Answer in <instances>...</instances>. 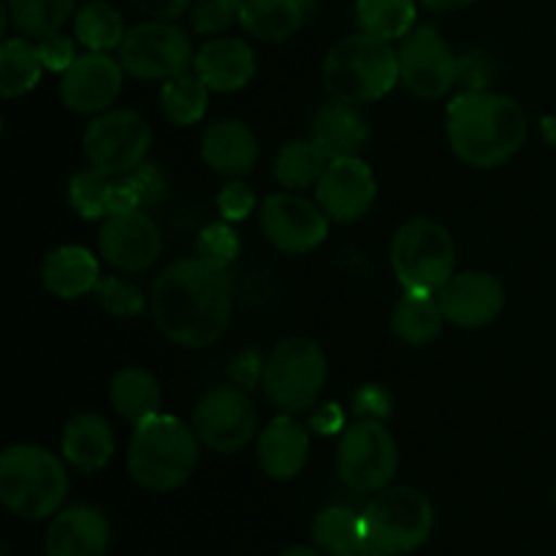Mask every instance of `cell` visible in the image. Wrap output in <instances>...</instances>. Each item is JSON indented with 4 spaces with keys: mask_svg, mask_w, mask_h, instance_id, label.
Returning a JSON list of instances; mask_svg holds the SVG:
<instances>
[{
    "mask_svg": "<svg viewBox=\"0 0 556 556\" xmlns=\"http://www.w3.org/2000/svg\"><path fill=\"white\" fill-rule=\"evenodd\" d=\"M150 304L166 340L201 351L226 334L233 313L231 275L199 255L182 258L155 277Z\"/></svg>",
    "mask_w": 556,
    "mask_h": 556,
    "instance_id": "obj_1",
    "label": "cell"
},
{
    "mask_svg": "<svg viewBox=\"0 0 556 556\" xmlns=\"http://www.w3.org/2000/svg\"><path fill=\"white\" fill-rule=\"evenodd\" d=\"M527 112L503 92L467 90L448 103L445 134L454 155L472 168L508 163L527 141Z\"/></svg>",
    "mask_w": 556,
    "mask_h": 556,
    "instance_id": "obj_2",
    "label": "cell"
},
{
    "mask_svg": "<svg viewBox=\"0 0 556 556\" xmlns=\"http://www.w3.org/2000/svg\"><path fill=\"white\" fill-rule=\"evenodd\" d=\"M199 434L177 416L147 418L134 429L128 445V472L141 489L155 494L185 486L199 467Z\"/></svg>",
    "mask_w": 556,
    "mask_h": 556,
    "instance_id": "obj_3",
    "label": "cell"
},
{
    "mask_svg": "<svg viewBox=\"0 0 556 556\" xmlns=\"http://www.w3.org/2000/svg\"><path fill=\"white\" fill-rule=\"evenodd\" d=\"M320 74L337 101L372 103L400 85V52L386 38L356 33L331 43Z\"/></svg>",
    "mask_w": 556,
    "mask_h": 556,
    "instance_id": "obj_4",
    "label": "cell"
},
{
    "mask_svg": "<svg viewBox=\"0 0 556 556\" xmlns=\"http://www.w3.org/2000/svg\"><path fill=\"white\" fill-rule=\"evenodd\" d=\"M68 497V472L52 454L33 443L9 445L0 456V503L14 516L41 521L58 516Z\"/></svg>",
    "mask_w": 556,
    "mask_h": 556,
    "instance_id": "obj_5",
    "label": "cell"
},
{
    "mask_svg": "<svg viewBox=\"0 0 556 556\" xmlns=\"http://www.w3.org/2000/svg\"><path fill=\"white\" fill-rule=\"evenodd\" d=\"M329 364H326L324 348L309 337H288L277 342L275 351L266 356L261 386L264 394L277 410L307 413L320 400L326 386Z\"/></svg>",
    "mask_w": 556,
    "mask_h": 556,
    "instance_id": "obj_6",
    "label": "cell"
},
{
    "mask_svg": "<svg viewBox=\"0 0 556 556\" xmlns=\"http://www.w3.org/2000/svg\"><path fill=\"white\" fill-rule=\"evenodd\" d=\"M391 266L405 291L438 293L454 277V237L427 217L405 223L391 239Z\"/></svg>",
    "mask_w": 556,
    "mask_h": 556,
    "instance_id": "obj_7",
    "label": "cell"
},
{
    "mask_svg": "<svg viewBox=\"0 0 556 556\" xmlns=\"http://www.w3.org/2000/svg\"><path fill=\"white\" fill-rule=\"evenodd\" d=\"M364 535L389 556L410 554L434 530V505L413 486H389L372 497L362 514Z\"/></svg>",
    "mask_w": 556,
    "mask_h": 556,
    "instance_id": "obj_8",
    "label": "cell"
},
{
    "mask_svg": "<svg viewBox=\"0 0 556 556\" xmlns=\"http://www.w3.org/2000/svg\"><path fill=\"white\" fill-rule=\"evenodd\" d=\"M119 65L139 81H166L193 65V41L179 25L147 20L130 27L119 43Z\"/></svg>",
    "mask_w": 556,
    "mask_h": 556,
    "instance_id": "obj_9",
    "label": "cell"
},
{
    "mask_svg": "<svg viewBox=\"0 0 556 556\" xmlns=\"http://www.w3.org/2000/svg\"><path fill=\"white\" fill-rule=\"evenodd\" d=\"M81 147L92 168L109 177H123L144 166L152 147V128L139 112L106 109L90 119Z\"/></svg>",
    "mask_w": 556,
    "mask_h": 556,
    "instance_id": "obj_10",
    "label": "cell"
},
{
    "mask_svg": "<svg viewBox=\"0 0 556 556\" xmlns=\"http://www.w3.org/2000/svg\"><path fill=\"white\" fill-rule=\"evenodd\" d=\"M400 470V448L383 421H362L348 427L337 448V472L353 492L378 494L391 486Z\"/></svg>",
    "mask_w": 556,
    "mask_h": 556,
    "instance_id": "obj_11",
    "label": "cell"
},
{
    "mask_svg": "<svg viewBox=\"0 0 556 556\" xmlns=\"http://www.w3.org/2000/svg\"><path fill=\"white\" fill-rule=\"evenodd\" d=\"M193 429L201 445L215 454L231 456L253 443L258 413L239 386H217L195 402Z\"/></svg>",
    "mask_w": 556,
    "mask_h": 556,
    "instance_id": "obj_12",
    "label": "cell"
},
{
    "mask_svg": "<svg viewBox=\"0 0 556 556\" xmlns=\"http://www.w3.org/2000/svg\"><path fill=\"white\" fill-rule=\"evenodd\" d=\"M396 52H400V81L413 96L434 101L454 90L459 81L462 60H456L454 49L434 25L413 27L402 38Z\"/></svg>",
    "mask_w": 556,
    "mask_h": 556,
    "instance_id": "obj_13",
    "label": "cell"
},
{
    "mask_svg": "<svg viewBox=\"0 0 556 556\" xmlns=\"http://www.w3.org/2000/svg\"><path fill=\"white\" fill-rule=\"evenodd\" d=\"M261 231L280 253L307 255L329 237V215L304 195L271 193L261 204Z\"/></svg>",
    "mask_w": 556,
    "mask_h": 556,
    "instance_id": "obj_14",
    "label": "cell"
},
{
    "mask_svg": "<svg viewBox=\"0 0 556 556\" xmlns=\"http://www.w3.org/2000/svg\"><path fill=\"white\" fill-rule=\"evenodd\" d=\"M98 250L117 271H147L163 250L161 228L141 210L109 215L98 231Z\"/></svg>",
    "mask_w": 556,
    "mask_h": 556,
    "instance_id": "obj_15",
    "label": "cell"
},
{
    "mask_svg": "<svg viewBox=\"0 0 556 556\" xmlns=\"http://www.w3.org/2000/svg\"><path fill=\"white\" fill-rule=\"evenodd\" d=\"M378 199V179L362 157L329 161L324 177L315 185V201L334 223H356Z\"/></svg>",
    "mask_w": 556,
    "mask_h": 556,
    "instance_id": "obj_16",
    "label": "cell"
},
{
    "mask_svg": "<svg viewBox=\"0 0 556 556\" xmlns=\"http://www.w3.org/2000/svg\"><path fill=\"white\" fill-rule=\"evenodd\" d=\"M125 68L109 52H85L60 79V98L74 114H101L117 101Z\"/></svg>",
    "mask_w": 556,
    "mask_h": 556,
    "instance_id": "obj_17",
    "label": "cell"
},
{
    "mask_svg": "<svg viewBox=\"0 0 556 556\" xmlns=\"http://www.w3.org/2000/svg\"><path fill=\"white\" fill-rule=\"evenodd\" d=\"M448 324L459 329L489 326L505 307V288L489 271H459L438 291Z\"/></svg>",
    "mask_w": 556,
    "mask_h": 556,
    "instance_id": "obj_18",
    "label": "cell"
},
{
    "mask_svg": "<svg viewBox=\"0 0 556 556\" xmlns=\"http://www.w3.org/2000/svg\"><path fill=\"white\" fill-rule=\"evenodd\" d=\"M112 527L96 505H71L60 510L43 538L47 556H106Z\"/></svg>",
    "mask_w": 556,
    "mask_h": 556,
    "instance_id": "obj_19",
    "label": "cell"
},
{
    "mask_svg": "<svg viewBox=\"0 0 556 556\" xmlns=\"http://www.w3.org/2000/svg\"><path fill=\"white\" fill-rule=\"evenodd\" d=\"M201 157L223 177H244L258 161V139L242 119H217L201 134Z\"/></svg>",
    "mask_w": 556,
    "mask_h": 556,
    "instance_id": "obj_20",
    "label": "cell"
},
{
    "mask_svg": "<svg viewBox=\"0 0 556 556\" xmlns=\"http://www.w3.org/2000/svg\"><path fill=\"white\" fill-rule=\"evenodd\" d=\"M193 71L212 92H237L255 76V52L242 38H210L195 52Z\"/></svg>",
    "mask_w": 556,
    "mask_h": 556,
    "instance_id": "obj_21",
    "label": "cell"
},
{
    "mask_svg": "<svg viewBox=\"0 0 556 556\" xmlns=\"http://www.w3.org/2000/svg\"><path fill=\"white\" fill-rule=\"evenodd\" d=\"M309 459V434L291 413H282L266 424L258 438L261 470L277 481L296 478Z\"/></svg>",
    "mask_w": 556,
    "mask_h": 556,
    "instance_id": "obj_22",
    "label": "cell"
},
{
    "mask_svg": "<svg viewBox=\"0 0 556 556\" xmlns=\"http://www.w3.org/2000/svg\"><path fill=\"white\" fill-rule=\"evenodd\" d=\"M309 130H313L309 139L318 141V147L326 152L329 161L356 157L364 150L369 136L367 117L362 114L358 103L337 101V98L315 112Z\"/></svg>",
    "mask_w": 556,
    "mask_h": 556,
    "instance_id": "obj_23",
    "label": "cell"
},
{
    "mask_svg": "<svg viewBox=\"0 0 556 556\" xmlns=\"http://www.w3.org/2000/svg\"><path fill=\"white\" fill-rule=\"evenodd\" d=\"M41 280L52 296L74 302V299H81L85 293L96 291L98 280H101V264H98V258L87 248L63 244V248H54L47 255Z\"/></svg>",
    "mask_w": 556,
    "mask_h": 556,
    "instance_id": "obj_24",
    "label": "cell"
},
{
    "mask_svg": "<svg viewBox=\"0 0 556 556\" xmlns=\"http://www.w3.org/2000/svg\"><path fill=\"white\" fill-rule=\"evenodd\" d=\"M60 451L74 470L98 472L114 456V432L98 413H79L65 424Z\"/></svg>",
    "mask_w": 556,
    "mask_h": 556,
    "instance_id": "obj_25",
    "label": "cell"
},
{
    "mask_svg": "<svg viewBox=\"0 0 556 556\" xmlns=\"http://www.w3.org/2000/svg\"><path fill=\"white\" fill-rule=\"evenodd\" d=\"M109 402L123 421L139 427L141 421L161 413L163 391L150 369L125 367L109 383Z\"/></svg>",
    "mask_w": 556,
    "mask_h": 556,
    "instance_id": "obj_26",
    "label": "cell"
},
{
    "mask_svg": "<svg viewBox=\"0 0 556 556\" xmlns=\"http://www.w3.org/2000/svg\"><path fill=\"white\" fill-rule=\"evenodd\" d=\"M307 20L302 0H242L239 25L261 41L280 43L299 33Z\"/></svg>",
    "mask_w": 556,
    "mask_h": 556,
    "instance_id": "obj_27",
    "label": "cell"
},
{
    "mask_svg": "<svg viewBox=\"0 0 556 556\" xmlns=\"http://www.w3.org/2000/svg\"><path fill=\"white\" fill-rule=\"evenodd\" d=\"M445 324L443 307L438 302V293H410L394 304L391 313V329L405 345H429L440 334Z\"/></svg>",
    "mask_w": 556,
    "mask_h": 556,
    "instance_id": "obj_28",
    "label": "cell"
},
{
    "mask_svg": "<svg viewBox=\"0 0 556 556\" xmlns=\"http://www.w3.org/2000/svg\"><path fill=\"white\" fill-rule=\"evenodd\" d=\"M43 71L38 43L30 38H5L0 47V92L3 98H20L38 85Z\"/></svg>",
    "mask_w": 556,
    "mask_h": 556,
    "instance_id": "obj_29",
    "label": "cell"
},
{
    "mask_svg": "<svg viewBox=\"0 0 556 556\" xmlns=\"http://www.w3.org/2000/svg\"><path fill=\"white\" fill-rule=\"evenodd\" d=\"M125 22L106 0H90L74 14V36L87 52H112L125 38Z\"/></svg>",
    "mask_w": 556,
    "mask_h": 556,
    "instance_id": "obj_30",
    "label": "cell"
},
{
    "mask_svg": "<svg viewBox=\"0 0 556 556\" xmlns=\"http://www.w3.org/2000/svg\"><path fill=\"white\" fill-rule=\"evenodd\" d=\"M326 166H329V157L320 150L318 141L293 139L282 144V150L277 152L275 179L288 190L313 188L324 177Z\"/></svg>",
    "mask_w": 556,
    "mask_h": 556,
    "instance_id": "obj_31",
    "label": "cell"
},
{
    "mask_svg": "<svg viewBox=\"0 0 556 556\" xmlns=\"http://www.w3.org/2000/svg\"><path fill=\"white\" fill-rule=\"evenodd\" d=\"M210 92L212 90L206 87V81L195 71H185V74H177L163 81L161 109L168 123L188 128V125H195L206 114Z\"/></svg>",
    "mask_w": 556,
    "mask_h": 556,
    "instance_id": "obj_32",
    "label": "cell"
},
{
    "mask_svg": "<svg viewBox=\"0 0 556 556\" xmlns=\"http://www.w3.org/2000/svg\"><path fill=\"white\" fill-rule=\"evenodd\" d=\"M5 11L22 36L41 41L63 30L65 22L76 14V0H9Z\"/></svg>",
    "mask_w": 556,
    "mask_h": 556,
    "instance_id": "obj_33",
    "label": "cell"
},
{
    "mask_svg": "<svg viewBox=\"0 0 556 556\" xmlns=\"http://www.w3.org/2000/svg\"><path fill=\"white\" fill-rule=\"evenodd\" d=\"M416 0H356V22L362 33L386 38H405L416 27Z\"/></svg>",
    "mask_w": 556,
    "mask_h": 556,
    "instance_id": "obj_34",
    "label": "cell"
},
{
    "mask_svg": "<svg viewBox=\"0 0 556 556\" xmlns=\"http://www.w3.org/2000/svg\"><path fill=\"white\" fill-rule=\"evenodd\" d=\"M313 541L320 552L329 556L351 552L358 543L367 541V535H364V519L353 514V510L331 505V508H324L315 516Z\"/></svg>",
    "mask_w": 556,
    "mask_h": 556,
    "instance_id": "obj_35",
    "label": "cell"
},
{
    "mask_svg": "<svg viewBox=\"0 0 556 556\" xmlns=\"http://www.w3.org/2000/svg\"><path fill=\"white\" fill-rule=\"evenodd\" d=\"M114 177L98 172V168H81L68 182V201L74 212L85 220L109 217V193H112Z\"/></svg>",
    "mask_w": 556,
    "mask_h": 556,
    "instance_id": "obj_36",
    "label": "cell"
},
{
    "mask_svg": "<svg viewBox=\"0 0 556 556\" xmlns=\"http://www.w3.org/2000/svg\"><path fill=\"white\" fill-rule=\"evenodd\" d=\"M92 293H96V302L101 304L103 313L114 315V318H136L147 307L144 293L123 277H101Z\"/></svg>",
    "mask_w": 556,
    "mask_h": 556,
    "instance_id": "obj_37",
    "label": "cell"
},
{
    "mask_svg": "<svg viewBox=\"0 0 556 556\" xmlns=\"http://www.w3.org/2000/svg\"><path fill=\"white\" fill-rule=\"evenodd\" d=\"M242 14V0H195L190 9V22L199 36H220Z\"/></svg>",
    "mask_w": 556,
    "mask_h": 556,
    "instance_id": "obj_38",
    "label": "cell"
},
{
    "mask_svg": "<svg viewBox=\"0 0 556 556\" xmlns=\"http://www.w3.org/2000/svg\"><path fill=\"white\" fill-rule=\"evenodd\" d=\"M237 253H239V239H237V233H233L228 226H220V223H215V226H206L204 231H201L199 258H204V261H210V264L228 269V264L237 258Z\"/></svg>",
    "mask_w": 556,
    "mask_h": 556,
    "instance_id": "obj_39",
    "label": "cell"
},
{
    "mask_svg": "<svg viewBox=\"0 0 556 556\" xmlns=\"http://www.w3.org/2000/svg\"><path fill=\"white\" fill-rule=\"evenodd\" d=\"M217 210H220V215L226 217L228 223L244 220V217L255 210L253 188L244 182H239V179L228 182L226 188L220 190V195H217Z\"/></svg>",
    "mask_w": 556,
    "mask_h": 556,
    "instance_id": "obj_40",
    "label": "cell"
},
{
    "mask_svg": "<svg viewBox=\"0 0 556 556\" xmlns=\"http://www.w3.org/2000/svg\"><path fill=\"white\" fill-rule=\"evenodd\" d=\"M36 43H38V52H41L43 68L54 71V74H65V71L74 65L76 60L74 41H71V36H65L63 30L52 33V36L41 38V41Z\"/></svg>",
    "mask_w": 556,
    "mask_h": 556,
    "instance_id": "obj_41",
    "label": "cell"
},
{
    "mask_svg": "<svg viewBox=\"0 0 556 556\" xmlns=\"http://www.w3.org/2000/svg\"><path fill=\"white\" fill-rule=\"evenodd\" d=\"M353 413H356L362 421H383L391 413V396L389 391L380 389V386H364L353 396Z\"/></svg>",
    "mask_w": 556,
    "mask_h": 556,
    "instance_id": "obj_42",
    "label": "cell"
},
{
    "mask_svg": "<svg viewBox=\"0 0 556 556\" xmlns=\"http://www.w3.org/2000/svg\"><path fill=\"white\" fill-rule=\"evenodd\" d=\"M134 5L141 14L150 16V20L174 22L179 20L185 11L193 9V0H134Z\"/></svg>",
    "mask_w": 556,
    "mask_h": 556,
    "instance_id": "obj_43",
    "label": "cell"
},
{
    "mask_svg": "<svg viewBox=\"0 0 556 556\" xmlns=\"http://www.w3.org/2000/svg\"><path fill=\"white\" fill-rule=\"evenodd\" d=\"M418 3H421L424 9L438 11V14H445V11H459V9H467V5L476 3V0H418Z\"/></svg>",
    "mask_w": 556,
    "mask_h": 556,
    "instance_id": "obj_44",
    "label": "cell"
},
{
    "mask_svg": "<svg viewBox=\"0 0 556 556\" xmlns=\"http://www.w3.org/2000/svg\"><path fill=\"white\" fill-rule=\"evenodd\" d=\"M340 556H389V554L380 552V548L372 546V543H369V541H364V543H358L356 548H351V552H345V554H340Z\"/></svg>",
    "mask_w": 556,
    "mask_h": 556,
    "instance_id": "obj_45",
    "label": "cell"
},
{
    "mask_svg": "<svg viewBox=\"0 0 556 556\" xmlns=\"http://www.w3.org/2000/svg\"><path fill=\"white\" fill-rule=\"evenodd\" d=\"M280 556H324V552L320 548H307V546H291L286 548Z\"/></svg>",
    "mask_w": 556,
    "mask_h": 556,
    "instance_id": "obj_46",
    "label": "cell"
}]
</instances>
